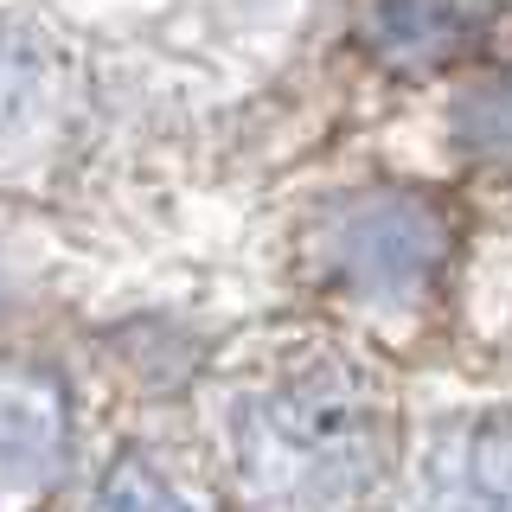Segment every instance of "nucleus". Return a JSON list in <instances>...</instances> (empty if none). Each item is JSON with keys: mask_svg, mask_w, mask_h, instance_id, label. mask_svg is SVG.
<instances>
[{"mask_svg": "<svg viewBox=\"0 0 512 512\" xmlns=\"http://www.w3.org/2000/svg\"><path fill=\"white\" fill-rule=\"evenodd\" d=\"M90 512H186L180 506V493L160 480L148 461H116V468L103 474V487H96V500H90Z\"/></svg>", "mask_w": 512, "mask_h": 512, "instance_id": "39448f33", "label": "nucleus"}, {"mask_svg": "<svg viewBox=\"0 0 512 512\" xmlns=\"http://www.w3.org/2000/svg\"><path fill=\"white\" fill-rule=\"evenodd\" d=\"M39 103V45L20 39L13 26H0V135L20 128Z\"/></svg>", "mask_w": 512, "mask_h": 512, "instance_id": "423d86ee", "label": "nucleus"}, {"mask_svg": "<svg viewBox=\"0 0 512 512\" xmlns=\"http://www.w3.org/2000/svg\"><path fill=\"white\" fill-rule=\"evenodd\" d=\"M244 474L263 500L320 506L372 474V404L346 372H308L244 416Z\"/></svg>", "mask_w": 512, "mask_h": 512, "instance_id": "f257e3e1", "label": "nucleus"}, {"mask_svg": "<svg viewBox=\"0 0 512 512\" xmlns=\"http://www.w3.org/2000/svg\"><path fill=\"white\" fill-rule=\"evenodd\" d=\"M429 218L410 205H372V212L352 218L346 256L359 282H416L429 263Z\"/></svg>", "mask_w": 512, "mask_h": 512, "instance_id": "7ed1b4c3", "label": "nucleus"}, {"mask_svg": "<svg viewBox=\"0 0 512 512\" xmlns=\"http://www.w3.org/2000/svg\"><path fill=\"white\" fill-rule=\"evenodd\" d=\"M442 512H512V416L480 423L442 468Z\"/></svg>", "mask_w": 512, "mask_h": 512, "instance_id": "20e7f679", "label": "nucleus"}, {"mask_svg": "<svg viewBox=\"0 0 512 512\" xmlns=\"http://www.w3.org/2000/svg\"><path fill=\"white\" fill-rule=\"evenodd\" d=\"M64 461V391L52 372L0 359V512L52 487Z\"/></svg>", "mask_w": 512, "mask_h": 512, "instance_id": "f03ea898", "label": "nucleus"}]
</instances>
